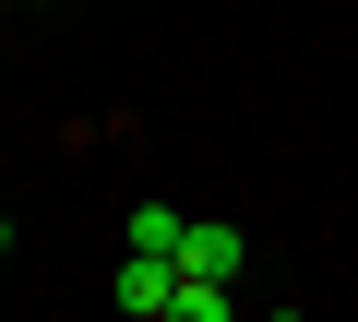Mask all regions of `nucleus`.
Masks as SVG:
<instances>
[{
	"mask_svg": "<svg viewBox=\"0 0 358 322\" xmlns=\"http://www.w3.org/2000/svg\"><path fill=\"white\" fill-rule=\"evenodd\" d=\"M167 263L192 275V286H239V227H203V215H179V239H167Z\"/></svg>",
	"mask_w": 358,
	"mask_h": 322,
	"instance_id": "1",
	"label": "nucleus"
},
{
	"mask_svg": "<svg viewBox=\"0 0 358 322\" xmlns=\"http://www.w3.org/2000/svg\"><path fill=\"white\" fill-rule=\"evenodd\" d=\"M108 298H120V310H131V322H167V298H179V263H167V251H131V263H120V286H108Z\"/></svg>",
	"mask_w": 358,
	"mask_h": 322,
	"instance_id": "2",
	"label": "nucleus"
},
{
	"mask_svg": "<svg viewBox=\"0 0 358 322\" xmlns=\"http://www.w3.org/2000/svg\"><path fill=\"white\" fill-rule=\"evenodd\" d=\"M239 310V286H192V275H179V298H167V322H227Z\"/></svg>",
	"mask_w": 358,
	"mask_h": 322,
	"instance_id": "3",
	"label": "nucleus"
},
{
	"mask_svg": "<svg viewBox=\"0 0 358 322\" xmlns=\"http://www.w3.org/2000/svg\"><path fill=\"white\" fill-rule=\"evenodd\" d=\"M0 263H13V215H0Z\"/></svg>",
	"mask_w": 358,
	"mask_h": 322,
	"instance_id": "4",
	"label": "nucleus"
}]
</instances>
